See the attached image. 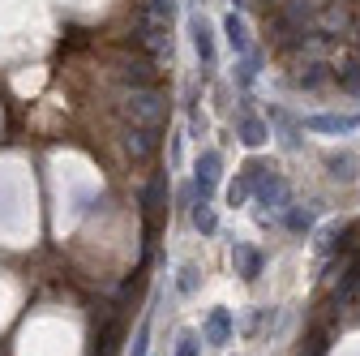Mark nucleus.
<instances>
[{
    "label": "nucleus",
    "mask_w": 360,
    "mask_h": 356,
    "mask_svg": "<svg viewBox=\"0 0 360 356\" xmlns=\"http://www.w3.org/2000/svg\"><path fill=\"white\" fill-rule=\"evenodd\" d=\"M253 202H257V206H266V210L257 215V224H262V228H270V215H283L296 198H292V185H288V181H283V176H279L275 167H270V163H266V167L257 172Z\"/></svg>",
    "instance_id": "f257e3e1"
},
{
    "label": "nucleus",
    "mask_w": 360,
    "mask_h": 356,
    "mask_svg": "<svg viewBox=\"0 0 360 356\" xmlns=\"http://www.w3.org/2000/svg\"><path fill=\"white\" fill-rule=\"evenodd\" d=\"M120 116H124V125L163 129V120H167V99L155 91V86H142V91H129V95L120 99Z\"/></svg>",
    "instance_id": "f03ea898"
},
{
    "label": "nucleus",
    "mask_w": 360,
    "mask_h": 356,
    "mask_svg": "<svg viewBox=\"0 0 360 356\" xmlns=\"http://www.w3.org/2000/svg\"><path fill=\"white\" fill-rule=\"evenodd\" d=\"M219 176H223V155H219L214 146H206V151L198 155V163H193V193H198V202H210V198H214Z\"/></svg>",
    "instance_id": "7ed1b4c3"
},
{
    "label": "nucleus",
    "mask_w": 360,
    "mask_h": 356,
    "mask_svg": "<svg viewBox=\"0 0 360 356\" xmlns=\"http://www.w3.org/2000/svg\"><path fill=\"white\" fill-rule=\"evenodd\" d=\"M300 129H309V133H356L360 129V112H313V116H304L300 120Z\"/></svg>",
    "instance_id": "20e7f679"
},
{
    "label": "nucleus",
    "mask_w": 360,
    "mask_h": 356,
    "mask_svg": "<svg viewBox=\"0 0 360 356\" xmlns=\"http://www.w3.org/2000/svg\"><path fill=\"white\" fill-rule=\"evenodd\" d=\"M232 335H236V318H232V309H210L206 314V322H202V343H210V348H228L232 343Z\"/></svg>",
    "instance_id": "39448f33"
},
{
    "label": "nucleus",
    "mask_w": 360,
    "mask_h": 356,
    "mask_svg": "<svg viewBox=\"0 0 360 356\" xmlns=\"http://www.w3.org/2000/svg\"><path fill=\"white\" fill-rule=\"evenodd\" d=\"M159 138L163 129H150V125H124V146L133 159H150L159 151Z\"/></svg>",
    "instance_id": "423d86ee"
},
{
    "label": "nucleus",
    "mask_w": 360,
    "mask_h": 356,
    "mask_svg": "<svg viewBox=\"0 0 360 356\" xmlns=\"http://www.w3.org/2000/svg\"><path fill=\"white\" fill-rule=\"evenodd\" d=\"M318 206H322V202H309V206H304V202H292V206L279 215V224H283L292 236H309L313 228H318Z\"/></svg>",
    "instance_id": "0eeeda50"
},
{
    "label": "nucleus",
    "mask_w": 360,
    "mask_h": 356,
    "mask_svg": "<svg viewBox=\"0 0 360 356\" xmlns=\"http://www.w3.org/2000/svg\"><path fill=\"white\" fill-rule=\"evenodd\" d=\"M236 138L245 142V146H262L266 138H270V125L262 120V116H253V108H249V99L240 103V112H236Z\"/></svg>",
    "instance_id": "6e6552de"
},
{
    "label": "nucleus",
    "mask_w": 360,
    "mask_h": 356,
    "mask_svg": "<svg viewBox=\"0 0 360 356\" xmlns=\"http://www.w3.org/2000/svg\"><path fill=\"white\" fill-rule=\"evenodd\" d=\"M232 266H236V275H240L245 284H257V279H262L266 258H262V249H253V245L236 241V245H232Z\"/></svg>",
    "instance_id": "1a4fd4ad"
},
{
    "label": "nucleus",
    "mask_w": 360,
    "mask_h": 356,
    "mask_svg": "<svg viewBox=\"0 0 360 356\" xmlns=\"http://www.w3.org/2000/svg\"><path fill=\"white\" fill-rule=\"evenodd\" d=\"M313 30H322V34H330V39L347 34V30H352V13H347L343 0H330V5H322V9H318V26H313Z\"/></svg>",
    "instance_id": "9d476101"
},
{
    "label": "nucleus",
    "mask_w": 360,
    "mask_h": 356,
    "mask_svg": "<svg viewBox=\"0 0 360 356\" xmlns=\"http://www.w3.org/2000/svg\"><path fill=\"white\" fill-rule=\"evenodd\" d=\"M189 34H193V52H198L202 69L210 73L214 69V34H210V26H206L202 13H189Z\"/></svg>",
    "instance_id": "9b49d317"
},
{
    "label": "nucleus",
    "mask_w": 360,
    "mask_h": 356,
    "mask_svg": "<svg viewBox=\"0 0 360 356\" xmlns=\"http://www.w3.org/2000/svg\"><path fill=\"white\" fill-rule=\"evenodd\" d=\"M300 91H322V86H335V65L330 61H304L296 73Z\"/></svg>",
    "instance_id": "f8f14e48"
},
{
    "label": "nucleus",
    "mask_w": 360,
    "mask_h": 356,
    "mask_svg": "<svg viewBox=\"0 0 360 356\" xmlns=\"http://www.w3.org/2000/svg\"><path fill=\"white\" fill-rule=\"evenodd\" d=\"M142 210H146L150 224H159V219H163V210H167V176L163 172L150 176V185L142 189Z\"/></svg>",
    "instance_id": "ddd939ff"
},
{
    "label": "nucleus",
    "mask_w": 360,
    "mask_h": 356,
    "mask_svg": "<svg viewBox=\"0 0 360 356\" xmlns=\"http://www.w3.org/2000/svg\"><path fill=\"white\" fill-rule=\"evenodd\" d=\"M223 34H228V48H232V56H249L253 52V39H249V26H245V18L232 9L228 18H223Z\"/></svg>",
    "instance_id": "4468645a"
},
{
    "label": "nucleus",
    "mask_w": 360,
    "mask_h": 356,
    "mask_svg": "<svg viewBox=\"0 0 360 356\" xmlns=\"http://www.w3.org/2000/svg\"><path fill=\"white\" fill-rule=\"evenodd\" d=\"M120 82L142 91V86H155V61L150 56H138V61H124L120 65Z\"/></svg>",
    "instance_id": "2eb2a0df"
},
{
    "label": "nucleus",
    "mask_w": 360,
    "mask_h": 356,
    "mask_svg": "<svg viewBox=\"0 0 360 356\" xmlns=\"http://www.w3.org/2000/svg\"><path fill=\"white\" fill-rule=\"evenodd\" d=\"M347 241H352V228L326 224V228L318 232V241H313V253H318V258H335L339 249H347Z\"/></svg>",
    "instance_id": "dca6fc26"
},
{
    "label": "nucleus",
    "mask_w": 360,
    "mask_h": 356,
    "mask_svg": "<svg viewBox=\"0 0 360 356\" xmlns=\"http://www.w3.org/2000/svg\"><path fill=\"white\" fill-rule=\"evenodd\" d=\"M335 86L343 95H360V52L347 56L343 65H335Z\"/></svg>",
    "instance_id": "f3484780"
},
{
    "label": "nucleus",
    "mask_w": 360,
    "mask_h": 356,
    "mask_svg": "<svg viewBox=\"0 0 360 356\" xmlns=\"http://www.w3.org/2000/svg\"><path fill=\"white\" fill-rule=\"evenodd\" d=\"M270 125H275V138L283 142V151H296V146H300V138H296L300 129H296V120H292L283 108H270Z\"/></svg>",
    "instance_id": "a211bd4d"
},
{
    "label": "nucleus",
    "mask_w": 360,
    "mask_h": 356,
    "mask_svg": "<svg viewBox=\"0 0 360 356\" xmlns=\"http://www.w3.org/2000/svg\"><path fill=\"white\" fill-rule=\"evenodd\" d=\"M232 73H236V86L249 95V86H253V82H257V73H262V56H257V52L236 56V69H232Z\"/></svg>",
    "instance_id": "6ab92c4d"
},
{
    "label": "nucleus",
    "mask_w": 360,
    "mask_h": 356,
    "mask_svg": "<svg viewBox=\"0 0 360 356\" xmlns=\"http://www.w3.org/2000/svg\"><path fill=\"white\" fill-rule=\"evenodd\" d=\"M193 228H198L202 236H214V232H219V215H214L210 202H193Z\"/></svg>",
    "instance_id": "aec40b11"
},
{
    "label": "nucleus",
    "mask_w": 360,
    "mask_h": 356,
    "mask_svg": "<svg viewBox=\"0 0 360 356\" xmlns=\"http://www.w3.org/2000/svg\"><path fill=\"white\" fill-rule=\"evenodd\" d=\"M198 284H202V271H198L193 262H185V266H180V275H176V292H180V296H193Z\"/></svg>",
    "instance_id": "412c9836"
},
{
    "label": "nucleus",
    "mask_w": 360,
    "mask_h": 356,
    "mask_svg": "<svg viewBox=\"0 0 360 356\" xmlns=\"http://www.w3.org/2000/svg\"><path fill=\"white\" fill-rule=\"evenodd\" d=\"M326 167H330L335 181H352V176H356V172H352V167H356V155H347V151H343V155H330Z\"/></svg>",
    "instance_id": "4be33fe9"
},
{
    "label": "nucleus",
    "mask_w": 360,
    "mask_h": 356,
    "mask_svg": "<svg viewBox=\"0 0 360 356\" xmlns=\"http://www.w3.org/2000/svg\"><path fill=\"white\" fill-rule=\"evenodd\" d=\"M150 318H155V309L142 318V326H138V335H133V348H129V356H150Z\"/></svg>",
    "instance_id": "5701e85b"
},
{
    "label": "nucleus",
    "mask_w": 360,
    "mask_h": 356,
    "mask_svg": "<svg viewBox=\"0 0 360 356\" xmlns=\"http://www.w3.org/2000/svg\"><path fill=\"white\" fill-rule=\"evenodd\" d=\"M198 348H202V339H198V335H189V331L176 339V356H198Z\"/></svg>",
    "instance_id": "b1692460"
},
{
    "label": "nucleus",
    "mask_w": 360,
    "mask_h": 356,
    "mask_svg": "<svg viewBox=\"0 0 360 356\" xmlns=\"http://www.w3.org/2000/svg\"><path fill=\"white\" fill-rule=\"evenodd\" d=\"M232 5H236V13H240V9H249V5H253V0H232Z\"/></svg>",
    "instance_id": "393cba45"
}]
</instances>
